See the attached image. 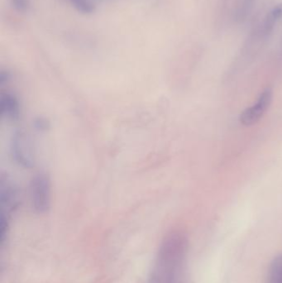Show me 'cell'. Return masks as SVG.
Here are the masks:
<instances>
[{
  "label": "cell",
  "mask_w": 282,
  "mask_h": 283,
  "mask_svg": "<svg viewBox=\"0 0 282 283\" xmlns=\"http://www.w3.org/2000/svg\"><path fill=\"white\" fill-rule=\"evenodd\" d=\"M254 0H243L238 11V19H244L253 8Z\"/></svg>",
  "instance_id": "cell-10"
},
{
  "label": "cell",
  "mask_w": 282,
  "mask_h": 283,
  "mask_svg": "<svg viewBox=\"0 0 282 283\" xmlns=\"http://www.w3.org/2000/svg\"><path fill=\"white\" fill-rule=\"evenodd\" d=\"M76 7L84 12H91L98 8L102 5L105 4L110 0H71Z\"/></svg>",
  "instance_id": "cell-9"
},
{
  "label": "cell",
  "mask_w": 282,
  "mask_h": 283,
  "mask_svg": "<svg viewBox=\"0 0 282 283\" xmlns=\"http://www.w3.org/2000/svg\"><path fill=\"white\" fill-rule=\"evenodd\" d=\"M50 124L49 121H47L46 118H37L36 120L34 121V127L37 130L42 131H47V129H49Z\"/></svg>",
  "instance_id": "cell-11"
},
{
  "label": "cell",
  "mask_w": 282,
  "mask_h": 283,
  "mask_svg": "<svg viewBox=\"0 0 282 283\" xmlns=\"http://www.w3.org/2000/svg\"><path fill=\"white\" fill-rule=\"evenodd\" d=\"M188 240L183 233L167 234L160 247L149 283H186Z\"/></svg>",
  "instance_id": "cell-1"
},
{
  "label": "cell",
  "mask_w": 282,
  "mask_h": 283,
  "mask_svg": "<svg viewBox=\"0 0 282 283\" xmlns=\"http://www.w3.org/2000/svg\"><path fill=\"white\" fill-rule=\"evenodd\" d=\"M273 92L271 88L264 90L255 103L246 108L239 116V121L243 125L253 126L258 123L273 103Z\"/></svg>",
  "instance_id": "cell-4"
},
{
  "label": "cell",
  "mask_w": 282,
  "mask_h": 283,
  "mask_svg": "<svg viewBox=\"0 0 282 283\" xmlns=\"http://www.w3.org/2000/svg\"><path fill=\"white\" fill-rule=\"evenodd\" d=\"M30 197L32 207L39 214L48 211L52 203V185L46 173H37L30 183Z\"/></svg>",
  "instance_id": "cell-2"
},
{
  "label": "cell",
  "mask_w": 282,
  "mask_h": 283,
  "mask_svg": "<svg viewBox=\"0 0 282 283\" xmlns=\"http://www.w3.org/2000/svg\"><path fill=\"white\" fill-rule=\"evenodd\" d=\"M0 109L5 118L10 120H17L21 114L19 99L12 93L2 94L0 97Z\"/></svg>",
  "instance_id": "cell-6"
},
{
  "label": "cell",
  "mask_w": 282,
  "mask_h": 283,
  "mask_svg": "<svg viewBox=\"0 0 282 283\" xmlns=\"http://www.w3.org/2000/svg\"><path fill=\"white\" fill-rule=\"evenodd\" d=\"M282 16V7H277L271 11L268 15L265 21L263 22V27L261 30V34L263 35V38H267L273 32L278 20Z\"/></svg>",
  "instance_id": "cell-7"
},
{
  "label": "cell",
  "mask_w": 282,
  "mask_h": 283,
  "mask_svg": "<svg viewBox=\"0 0 282 283\" xmlns=\"http://www.w3.org/2000/svg\"><path fill=\"white\" fill-rule=\"evenodd\" d=\"M10 76L7 72H2L0 74V84H3V83H6V82H8L9 80Z\"/></svg>",
  "instance_id": "cell-12"
},
{
  "label": "cell",
  "mask_w": 282,
  "mask_h": 283,
  "mask_svg": "<svg viewBox=\"0 0 282 283\" xmlns=\"http://www.w3.org/2000/svg\"><path fill=\"white\" fill-rule=\"evenodd\" d=\"M19 199V191L17 186L8 178H2L0 180V204L2 208L7 211L17 206Z\"/></svg>",
  "instance_id": "cell-5"
},
{
  "label": "cell",
  "mask_w": 282,
  "mask_h": 283,
  "mask_svg": "<svg viewBox=\"0 0 282 283\" xmlns=\"http://www.w3.org/2000/svg\"><path fill=\"white\" fill-rule=\"evenodd\" d=\"M268 283H282V254L276 257L271 264Z\"/></svg>",
  "instance_id": "cell-8"
},
{
  "label": "cell",
  "mask_w": 282,
  "mask_h": 283,
  "mask_svg": "<svg viewBox=\"0 0 282 283\" xmlns=\"http://www.w3.org/2000/svg\"><path fill=\"white\" fill-rule=\"evenodd\" d=\"M10 152L17 165L31 169L34 167L35 158L33 148L30 138L22 130H16L10 139Z\"/></svg>",
  "instance_id": "cell-3"
}]
</instances>
